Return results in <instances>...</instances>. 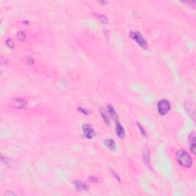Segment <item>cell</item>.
I'll return each mask as SVG.
<instances>
[{"mask_svg": "<svg viewBox=\"0 0 196 196\" xmlns=\"http://www.w3.org/2000/svg\"><path fill=\"white\" fill-rule=\"evenodd\" d=\"M101 115H102L103 119H104V122H105L107 125H109V124H110V123H109V118H108V117H107V116L106 115V113H104L102 110H101Z\"/></svg>", "mask_w": 196, "mask_h": 196, "instance_id": "obj_16", "label": "cell"}, {"mask_svg": "<svg viewBox=\"0 0 196 196\" xmlns=\"http://www.w3.org/2000/svg\"><path fill=\"white\" fill-rule=\"evenodd\" d=\"M175 159L180 165L183 167L189 168L192 166V159L186 151L180 149L176 152Z\"/></svg>", "mask_w": 196, "mask_h": 196, "instance_id": "obj_1", "label": "cell"}, {"mask_svg": "<svg viewBox=\"0 0 196 196\" xmlns=\"http://www.w3.org/2000/svg\"><path fill=\"white\" fill-rule=\"evenodd\" d=\"M116 132L119 138H124L125 137L124 129L119 122H117V123H116Z\"/></svg>", "mask_w": 196, "mask_h": 196, "instance_id": "obj_7", "label": "cell"}, {"mask_svg": "<svg viewBox=\"0 0 196 196\" xmlns=\"http://www.w3.org/2000/svg\"><path fill=\"white\" fill-rule=\"evenodd\" d=\"M191 145H190V150L193 154H195V149H196V145H195V138L193 136L192 140H191Z\"/></svg>", "mask_w": 196, "mask_h": 196, "instance_id": "obj_13", "label": "cell"}, {"mask_svg": "<svg viewBox=\"0 0 196 196\" xmlns=\"http://www.w3.org/2000/svg\"><path fill=\"white\" fill-rule=\"evenodd\" d=\"M6 45H7L10 48H13L15 47V43H14V41H12V39H7V41H6Z\"/></svg>", "mask_w": 196, "mask_h": 196, "instance_id": "obj_15", "label": "cell"}, {"mask_svg": "<svg viewBox=\"0 0 196 196\" xmlns=\"http://www.w3.org/2000/svg\"><path fill=\"white\" fill-rule=\"evenodd\" d=\"M74 186L78 191H87L89 189V185L83 181H74Z\"/></svg>", "mask_w": 196, "mask_h": 196, "instance_id": "obj_6", "label": "cell"}, {"mask_svg": "<svg viewBox=\"0 0 196 196\" xmlns=\"http://www.w3.org/2000/svg\"><path fill=\"white\" fill-rule=\"evenodd\" d=\"M2 160L3 162H5V164H6V165H7L8 166H10L12 165V164H13V162H12L11 159H9L8 158H4L3 156H2Z\"/></svg>", "mask_w": 196, "mask_h": 196, "instance_id": "obj_14", "label": "cell"}, {"mask_svg": "<svg viewBox=\"0 0 196 196\" xmlns=\"http://www.w3.org/2000/svg\"><path fill=\"white\" fill-rule=\"evenodd\" d=\"M79 110H80V112H82V113H84V114H86V115L89 114V113H90V111H88L87 110H85V109H84V108H81V107H80V108H79Z\"/></svg>", "mask_w": 196, "mask_h": 196, "instance_id": "obj_19", "label": "cell"}, {"mask_svg": "<svg viewBox=\"0 0 196 196\" xmlns=\"http://www.w3.org/2000/svg\"><path fill=\"white\" fill-rule=\"evenodd\" d=\"M27 61L29 63V64H31V65L35 64V61H34V59H33L32 57H31V56H28V58H27Z\"/></svg>", "mask_w": 196, "mask_h": 196, "instance_id": "obj_18", "label": "cell"}, {"mask_svg": "<svg viewBox=\"0 0 196 196\" xmlns=\"http://www.w3.org/2000/svg\"><path fill=\"white\" fill-rule=\"evenodd\" d=\"M89 179H90L91 182H99V179L97 178V177H93V176L90 177Z\"/></svg>", "mask_w": 196, "mask_h": 196, "instance_id": "obj_20", "label": "cell"}, {"mask_svg": "<svg viewBox=\"0 0 196 196\" xmlns=\"http://www.w3.org/2000/svg\"><path fill=\"white\" fill-rule=\"evenodd\" d=\"M107 110H108V112L110 113V115L112 118L113 119H117V113L114 110V109H113V107L111 106V105H108L107 106Z\"/></svg>", "mask_w": 196, "mask_h": 196, "instance_id": "obj_10", "label": "cell"}, {"mask_svg": "<svg viewBox=\"0 0 196 196\" xmlns=\"http://www.w3.org/2000/svg\"><path fill=\"white\" fill-rule=\"evenodd\" d=\"M149 151L148 149H145L144 153H143V159H144V162L146 163V165L147 166H149L151 169V163H150V159H149Z\"/></svg>", "mask_w": 196, "mask_h": 196, "instance_id": "obj_8", "label": "cell"}, {"mask_svg": "<svg viewBox=\"0 0 196 196\" xmlns=\"http://www.w3.org/2000/svg\"><path fill=\"white\" fill-rule=\"evenodd\" d=\"M27 105V101L20 97H14L11 100V106L16 109H25Z\"/></svg>", "mask_w": 196, "mask_h": 196, "instance_id": "obj_4", "label": "cell"}, {"mask_svg": "<svg viewBox=\"0 0 196 196\" xmlns=\"http://www.w3.org/2000/svg\"><path fill=\"white\" fill-rule=\"evenodd\" d=\"M105 145L106 146V147L110 149V150H114L115 149V147H116V145H115V143L113 140H105Z\"/></svg>", "mask_w": 196, "mask_h": 196, "instance_id": "obj_9", "label": "cell"}, {"mask_svg": "<svg viewBox=\"0 0 196 196\" xmlns=\"http://www.w3.org/2000/svg\"><path fill=\"white\" fill-rule=\"evenodd\" d=\"M170 104L168 100H160L159 103H158L157 105V108H158V111L160 113L161 115H165L170 110Z\"/></svg>", "mask_w": 196, "mask_h": 196, "instance_id": "obj_3", "label": "cell"}, {"mask_svg": "<svg viewBox=\"0 0 196 196\" xmlns=\"http://www.w3.org/2000/svg\"><path fill=\"white\" fill-rule=\"evenodd\" d=\"M97 18H98L99 21L101 23H103V24H107V23H108V18H107L105 15H98Z\"/></svg>", "mask_w": 196, "mask_h": 196, "instance_id": "obj_12", "label": "cell"}, {"mask_svg": "<svg viewBox=\"0 0 196 196\" xmlns=\"http://www.w3.org/2000/svg\"><path fill=\"white\" fill-rule=\"evenodd\" d=\"M138 126H139V128H140V130L141 132V133L144 136H146V131L144 130V129L143 128V126L140 124V123H137Z\"/></svg>", "mask_w": 196, "mask_h": 196, "instance_id": "obj_17", "label": "cell"}, {"mask_svg": "<svg viewBox=\"0 0 196 196\" xmlns=\"http://www.w3.org/2000/svg\"><path fill=\"white\" fill-rule=\"evenodd\" d=\"M17 36H18V39L21 42H25L26 41V35H25V34L22 32V31H19V32L17 34Z\"/></svg>", "mask_w": 196, "mask_h": 196, "instance_id": "obj_11", "label": "cell"}, {"mask_svg": "<svg viewBox=\"0 0 196 196\" xmlns=\"http://www.w3.org/2000/svg\"><path fill=\"white\" fill-rule=\"evenodd\" d=\"M130 35L131 39H133L135 41H136V43L142 48H143V49H147L148 48L147 41L145 40V39L142 36L141 34L137 32V31H131Z\"/></svg>", "mask_w": 196, "mask_h": 196, "instance_id": "obj_2", "label": "cell"}, {"mask_svg": "<svg viewBox=\"0 0 196 196\" xmlns=\"http://www.w3.org/2000/svg\"><path fill=\"white\" fill-rule=\"evenodd\" d=\"M5 196H12V195H15V194L12 192H7L5 194Z\"/></svg>", "mask_w": 196, "mask_h": 196, "instance_id": "obj_21", "label": "cell"}, {"mask_svg": "<svg viewBox=\"0 0 196 196\" xmlns=\"http://www.w3.org/2000/svg\"><path fill=\"white\" fill-rule=\"evenodd\" d=\"M83 132L84 136L89 139V140H91L94 136H95V131L93 129V127L89 125V124H84L83 126Z\"/></svg>", "mask_w": 196, "mask_h": 196, "instance_id": "obj_5", "label": "cell"}]
</instances>
